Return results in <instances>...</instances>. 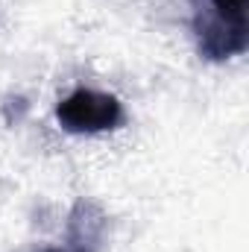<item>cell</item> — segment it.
I'll list each match as a JSON object with an SVG mask.
<instances>
[{
  "instance_id": "6da1fadb",
  "label": "cell",
  "mask_w": 249,
  "mask_h": 252,
  "mask_svg": "<svg viewBox=\"0 0 249 252\" xmlns=\"http://www.w3.org/2000/svg\"><path fill=\"white\" fill-rule=\"evenodd\" d=\"M249 0H190V30L196 50L208 62H226L247 53Z\"/></svg>"
},
{
  "instance_id": "7a4b0ae2",
  "label": "cell",
  "mask_w": 249,
  "mask_h": 252,
  "mask_svg": "<svg viewBox=\"0 0 249 252\" xmlns=\"http://www.w3.org/2000/svg\"><path fill=\"white\" fill-rule=\"evenodd\" d=\"M124 103L115 94L94 91V88H76L56 106V121L64 132L73 135H97L112 132L124 124Z\"/></svg>"
},
{
  "instance_id": "277c9868",
  "label": "cell",
  "mask_w": 249,
  "mask_h": 252,
  "mask_svg": "<svg viewBox=\"0 0 249 252\" xmlns=\"http://www.w3.org/2000/svg\"><path fill=\"white\" fill-rule=\"evenodd\" d=\"M38 252H67V247H44V250H38Z\"/></svg>"
},
{
  "instance_id": "3957f363",
  "label": "cell",
  "mask_w": 249,
  "mask_h": 252,
  "mask_svg": "<svg viewBox=\"0 0 249 252\" xmlns=\"http://www.w3.org/2000/svg\"><path fill=\"white\" fill-rule=\"evenodd\" d=\"M106 211L91 199H79L67 220V252H100L106 241Z\"/></svg>"
}]
</instances>
